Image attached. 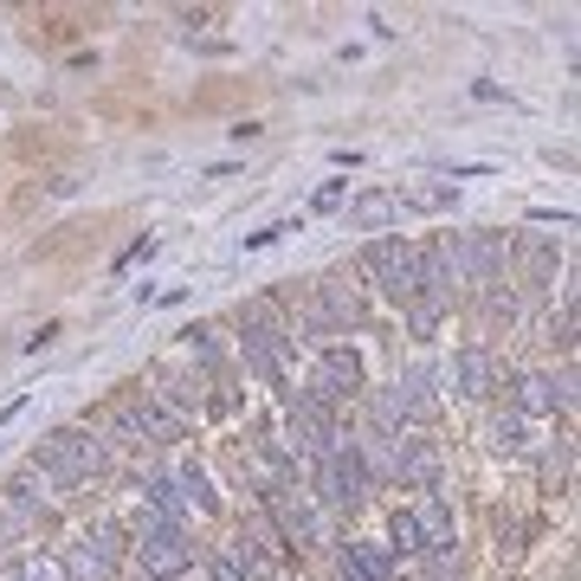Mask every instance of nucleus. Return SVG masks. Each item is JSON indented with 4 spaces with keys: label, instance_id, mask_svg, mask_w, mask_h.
Here are the masks:
<instances>
[{
    "label": "nucleus",
    "instance_id": "2eb2a0df",
    "mask_svg": "<svg viewBox=\"0 0 581 581\" xmlns=\"http://www.w3.org/2000/svg\"><path fill=\"white\" fill-rule=\"evenodd\" d=\"M394 201L414 214H446V208H459V181H401Z\"/></svg>",
    "mask_w": 581,
    "mask_h": 581
},
{
    "label": "nucleus",
    "instance_id": "39448f33",
    "mask_svg": "<svg viewBox=\"0 0 581 581\" xmlns=\"http://www.w3.org/2000/svg\"><path fill=\"white\" fill-rule=\"evenodd\" d=\"M505 265H510V239L498 233V226L459 233V246H452V278H465L472 290H485V285H505Z\"/></svg>",
    "mask_w": 581,
    "mask_h": 581
},
{
    "label": "nucleus",
    "instance_id": "9d476101",
    "mask_svg": "<svg viewBox=\"0 0 581 581\" xmlns=\"http://www.w3.org/2000/svg\"><path fill=\"white\" fill-rule=\"evenodd\" d=\"M556 259H562V252H556L549 233H523V239L510 246V265H517V278L530 290H556Z\"/></svg>",
    "mask_w": 581,
    "mask_h": 581
},
{
    "label": "nucleus",
    "instance_id": "f257e3e1",
    "mask_svg": "<svg viewBox=\"0 0 581 581\" xmlns=\"http://www.w3.org/2000/svg\"><path fill=\"white\" fill-rule=\"evenodd\" d=\"M110 465V452H104V439L91 434V427H59V434L39 439V452H33V472L39 478H52V485H91L97 472Z\"/></svg>",
    "mask_w": 581,
    "mask_h": 581
},
{
    "label": "nucleus",
    "instance_id": "4468645a",
    "mask_svg": "<svg viewBox=\"0 0 581 581\" xmlns=\"http://www.w3.org/2000/svg\"><path fill=\"white\" fill-rule=\"evenodd\" d=\"M336 569H343V581H401L381 543H336Z\"/></svg>",
    "mask_w": 581,
    "mask_h": 581
},
{
    "label": "nucleus",
    "instance_id": "aec40b11",
    "mask_svg": "<svg viewBox=\"0 0 581 581\" xmlns=\"http://www.w3.org/2000/svg\"><path fill=\"white\" fill-rule=\"evenodd\" d=\"M407 310V330L427 343V336H439V323H446V310H452V297H439V290H427V297H414V304H401Z\"/></svg>",
    "mask_w": 581,
    "mask_h": 581
},
{
    "label": "nucleus",
    "instance_id": "6e6552de",
    "mask_svg": "<svg viewBox=\"0 0 581 581\" xmlns=\"http://www.w3.org/2000/svg\"><path fill=\"white\" fill-rule=\"evenodd\" d=\"M388 401H394V414L414 420V427H434L439 407H446V401H439V375L434 368H401L394 388H388Z\"/></svg>",
    "mask_w": 581,
    "mask_h": 581
},
{
    "label": "nucleus",
    "instance_id": "a878e982",
    "mask_svg": "<svg viewBox=\"0 0 581 581\" xmlns=\"http://www.w3.org/2000/svg\"><path fill=\"white\" fill-rule=\"evenodd\" d=\"M214 581H252V576H246L233 556H214Z\"/></svg>",
    "mask_w": 581,
    "mask_h": 581
},
{
    "label": "nucleus",
    "instance_id": "f8f14e48",
    "mask_svg": "<svg viewBox=\"0 0 581 581\" xmlns=\"http://www.w3.org/2000/svg\"><path fill=\"white\" fill-rule=\"evenodd\" d=\"M265 510H272V523H278V543H290V549H304V543H317V510L304 505L290 485H278V491H265Z\"/></svg>",
    "mask_w": 581,
    "mask_h": 581
},
{
    "label": "nucleus",
    "instance_id": "b1692460",
    "mask_svg": "<svg viewBox=\"0 0 581 581\" xmlns=\"http://www.w3.org/2000/svg\"><path fill=\"white\" fill-rule=\"evenodd\" d=\"M13 581H66V562H52V556H20V562H13Z\"/></svg>",
    "mask_w": 581,
    "mask_h": 581
},
{
    "label": "nucleus",
    "instance_id": "cd10ccee",
    "mask_svg": "<svg viewBox=\"0 0 581 581\" xmlns=\"http://www.w3.org/2000/svg\"><path fill=\"white\" fill-rule=\"evenodd\" d=\"M123 581H155V576H143V569H137V576H123Z\"/></svg>",
    "mask_w": 581,
    "mask_h": 581
},
{
    "label": "nucleus",
    "instance_id": "ddd939ff",
    "mask_svg": "<svg viewBox=\"0 0 581 581\" xmlns=\"http://www.w3.org/2000/svg\"><path fill=\"white\" fill-rule=\"evenodd\" d=\"M414 510V523H420V556H452V543H459V523H452V510H446V498L439 491H427Z\"/></svg>",
    "mask_w": 581,
    "mask_h": 581
},
{
    "label": "nucleus",
    "instance_id": "393cba45",
    "mask_svg": "<svg viewBox=\"0 0 581 581\" xmlns=\"http://www.w3.org/2000/svg\"><path fill=\"white\" fill-rule=\"evenodd\" d=\"M343 194H349V181H323L310 208H317V214H330V208H343Z\"/></svg>",
    "mask_w": 581,
    "mask_h": 581
},
{
    "label": "nucleus",
    "instance_id": "20e7f679",
    "mask_svg": "<svg viewBox=\"0 0 581 581\" xmlns=\"http://www.w3.org/2000/svg\"><path fill=\"white\" fill-rule=\"evenodd\" d=\"M356 272H363L381 297H394V304H414V297H420V290H414V239H401V233L368 239L363 259H356Z\"/></svg>",
    "mask_w": 581,
    "mask_h": 581
},
{
    "label": "nucleus",
    "instance_id": "4be33fe9",
    "mask_svg": "<svg viewBox=\"0 0 581 581\" xmlns=\"http://www.w3.org/2000/svg\"><path fill=\"white\" fill-rule=\"evenodd\" d=\"M388 543H394L401 556H420V523H414V510H407V505L388 517Z\"/></svg>",
    "mask_w": 581,
    "mask_h": 581
},
{
    "label": "nucleus",
    "instance_id": "9b49d317",
    "mask_svg": "<svg viewBox=\"0 0 581 581\" xmlns=\"http://www.w3.org/2000/svg\"><path fill=\"white\" fill-rule=\"evenodd\" d=\"M388 478L414 485V491H439V459L427 439H394L388 446Z\"/></svg>",
    "mask_w": 581,
    "mask_h": 581
},
{
    "label": "nucleus",
    "instance_id": "0eeeda50",
    "mask_svg": "<svg viewBox=\"0 0 581 581\" xmlns=\"http://www.w3.org/2000/svg\"><path fill=\"white\" fill-rule=\"evenodd\" d=\"M446 381H452V394L459 401H498L505 394V363L485 349V343H465L452 368H446Z\"/></svg>",
    "mask_w": 581,
    "mask_h": 581
},
{
    "label": "nucleus",
    "instance_id": "1a4fd4ad",
    "mask_svg": "<svg viewBox=\"0 0 581 581\" xmlns=\"http://www.w3.org/2000/svg\"><path fill=\"white\" fill-rule=\"evenodd\" d=\"M290 452H310V459H323V452H336L343 434H336V414H323V407H310V401H290Z\"/></svg>",
    "mask_w": 581,
    "mask_h": 581
},
{
    "label": "nucleus",
    "instance_id": "bb28decb",
    "mask_svg": "<svg viewBox=\"0 0 581 581\" xmlns=\"http://www.w3.org/2000/svg\"><path fill=\"white\" fill-rule=\"evenodd\" d=\"M59 336H66V323H46V330H39V336H33V343H26V349H52V343H59Z\"/></svg>",
    "mask_w": 581,
    "mask_h": 581
},
{
    "label": "nucleus",
    "instance_id": "7ed1b4c3",
    "mask_svg": "<svg viewBox=\"0 0 581 581\" xmlns=\"http://www.w3.org/2000/svg\"><path fill=\"white\" fill-rule=\"evenodd\" d=\"M363 381H368L363 356H356L349 343H330V349L310 363V375H304V394H297V401H310V407L336 414L343 401H356V394H363Z\"/></svg>",
    "mask_w": 581,
    "mask_h": 581
},
{
    "label": "nucleus",
    "instance_id": "5701e85b",
    "mask_svg": "<svg viewBox=\"0 0 581 581\" xmlns=\"http://www.w3.org/2000/svg\"><path fill=\"white\" fill-rule=\"evenodd\" d=\"M491 536H498V556H523V517L498 510V517H491Z\"/></svg>",
    "mask_w": 581,
    "mask_h": 581
},
{
    "label": "nucleus",
    "instance_id": "a211bd4d",
    "mask_svg": "<svg viewBox=\"0 0 581 581\" xmlns=\"http://www.w3.org/2000/svg\"><path fill=\"white\" fill-rule=\"evenodd\" d=\"M485 446H491V452H530V420H523L517 407H498V414L485 420Z\"/></svg>",
    "mask_w": 581,
    "mask_h": 581
},
{
    "label": "nucleus",
    "instance_id": "f03ea898",
    "mask_svg": "<svg viewBox=\"0 0 581 581\" xmlns=\"http://www.w3.org/2000/svg\"><path fill=\"white\" fill-rule=\"evenodd\" d=\"M130 549H137L143 576H155V581H175L188 562H194L188 530H181V523H168V517H155V510H143V517L130 523Z\"/></svg>",
    "mask_w": 581,
    "mask_h": 581
},
{
    "label": "nucleus",
    "instance_id": "412c9836",
    "mask_svg": "<svg viewBox=\"0 0 581 581\" xmlns=\"http://www.w3.org/2000/svg\"><path fill=\"white\" fill-rule=\"evenodd\" d=\"M543 343H549V349H562V356H576V297H562V310L543 323Z\"/></svg>",
    "mask_w": 581,
    "mask_h": 581
},
{
    "label": "nucleus",
    "instance_id": "f3484780",
    "mask_svg": "<svg viewBox=\"0 0 581 581\" xmlns=\"http://www.w3.org/2000/svg\"><path fill=\"white\" fill-rule=\"evenodd\" d=\"M78 549H91L97 562H110V569H117V562L130 556V530H123V523H110V517H97V523L78 536Z\"/></svg>",
    "mask_w": 581,
    "mask_h": 581
},
{
    "label": "nucleus",
    "instance_id": "dca6fc26",
    "mask_svg": "<svg viewBox=\"0 0 581 581\" xmlns=\"http://www.w3.org/2000/svg\"><path fill=\"white\" fill-rule=\"evenodd\" d=\"M349 220H356L363 233H375V239H381V233L401 220V201H394V194H381V188H368V194H349Z\"/></svg>",
    "mask_w": 581,
    "mask_h": 581
},
{
    "label": "nucleus",
    "instance_id": "6ab92c4d",
    "mask_svg": "<svg viewBox=\"0 0 581 581\" xmlns=\"http://www.w3.org/2000/svg\"><path fill=\"white\" fill-rule=\"evenodd\" d=\"M517 310H523V304H517V290L510 285H485L478 290V323H485V330H510Z\"/></svg>",
    "mask_w": 581,
    "mask_h": 581
},
{
    "label": "nucleus",
    "instance_id": "423d86ee",
    "mask_svg": "<svg viewBox=\"0 0 581 581\" xmlns=\"http://www.w3.org/2000/svg\"><path fill=\"white\" fill-rule=\"evenodd\" d=\"M368 465H363V446H336V452H323L317 459V498L330 510H356L368 498Z\"/></svg>",
    "mask_w": 581,
    "mask_h": 581
}]
</instances>
